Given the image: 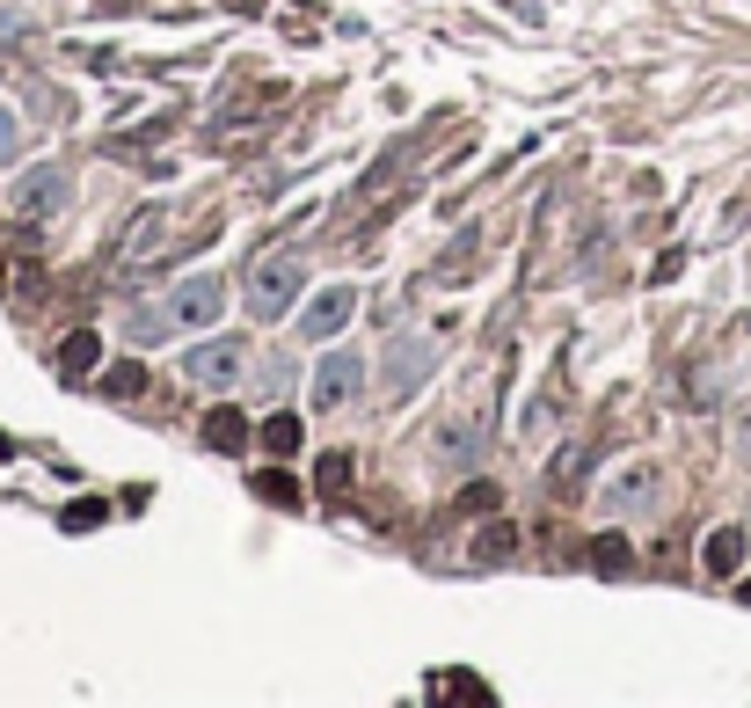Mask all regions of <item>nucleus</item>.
Masks as SVG:
<instances>
[{
    "label": "nucleus",
    "instance_id": "obj_1",
    "mask_svg": "<svg viewBox=\"0 0 751 708\" xmlns=\"http://www.w3.org/2000/svg\"><path fill=\"white\" fill-rule=\"evenodd\" d=\"M299 270H307V264H299L292 248H270V256L248 270V315H256V321H278L285 307H292V293H299Z\"/></svg>",
    "mask_w": 751,
    "mask_h": 708
},
{
    "label": "nucleus",
    "instance_id": "obj_2",
    "mask_svg": "<svg viewBox=\"0 0 751 708\" xmlns=\"http://www.w3.org/2000/svg\"><path fill=\"white\" fill-rule=\"evenodd\" d=\"M8 205H16L22 219H52V213H66V205H73V176L59 168V161H44V168H30V176H16Z\"/></svg>",
    "mask_w": 751,
    "mask_h": 708
},
{
    "label": "nucleus",
    "instance_id": "obj_3",
    "mask_svg": "<svg viewBox=\"0 0 751 708\" xmlns=\"http://www.w3.org/2000/svg\"><path fill=\"white\" fill-rule=\"evenodd\" d=\"M248 372V351H241V337H219V343H197L191 358H183V380H197V388H234Z\"/></svg>",
    "mask_w": 751,
    "mask_h": 708
},
{
    "label": "nucleus",
    "instance_id": "obj_4",
    "mask_svg": "<svg viewBox=\"0 0 751 708\" xmlns=\"http://www.w3.org/2000/svg\"><path fill=\"white\" fill-rule=\"evenodd\" d=\"M431 372H438V337H394L387 343V388L394 394H416Z\"/></svg>",
    "mask_w": 751,
    "mask_h": 708
},
{
    "label": "nucleus",
    "instance_id": "obj_5",
    "mask_svg": "<svg viewBox=\"0 0 751 708\" xmlns=\"http://www.w3.org/2000/svg\"><path fill=\"white\" fill-rule=\"evenodd\" d=\"M219 300H227L219 278H191V285H175L168 300H161V315H168V329H205V321L219 315Z\"/></svg>",
    "mask_w": 751,
    "mask_h": 708
},
{
    "label": "nucleus",
    "instance_id": "obj_6",
    "mask_svg": "<svg viewBox=\"0 0 751 708\" xmlns=\"http://www.w3.org/2000/svg\"><path fill=\"white\" fill-rule=\"evenodd\" d=\"M350 315H358V293H350V285H329V293H321V300L299 315V337H307V343H329Z\"/></svg>",
    "mask_w": 751,
    "mask_h": 708
},
{
    "label": "nucleus",
    "instance_id": "obj_7",
    "mask_svg": "<svg viewBox=\"0 0 751 708\" xmlns=\"http://www.w3.org/2000/svg\"><path fill=\"white\" fill-rule=\"evenodd\" d=\"M358 380H366V358H358V351H336L329 366L315 372V402H321V409H343Z\"/></svg>",
    "mask_w": 751,
    "mask_h": 708
},
{
    "label": "nucleus",
    "instance_id": "obj_8",
    "mask_svg": "<svg viewBox=\"0 0 751 708\" xmlns=\"http://www.w3.org/2000/svg\"><path fill=\"white\" fill-rule=\"evenodd\" d=\"M700 563H708V577H730V570L744 563V533H737V526H716L708 541H700Z\"/></svg>",
    "mask_w": 751,
    "mask_h": 708
},
{
    "label": "nucleus",
    "instance_id": "obj_9",
    "mask_svg": "<svg viewBox=\"0 0 751 708\" xmlns=\"http://www.w3.org/2000/svg\"><path fill=\"white\" fill-rule=\"evenodd\" d=\"M642 504H657V475H649V468H628V475L606 490V512H642Z\"/></svg>",
    "mask_w": 751,
    "mask_h": 708
},
{
    "label": "nucleus",
    "instance_id": "obj_10",
    "mask_svg": "<svg viewBox=\"0 0 751 708\" xmlns=\"http://www.w3.org/2000/svg\"><path fill=\"white\" fill-rule=\"evenodd\" d=\"M241 439H248L241 409H212V417H205V445H212V453H241Z\"/></svg>",
    "mask_w": 751,
    "mask_h": 708
},
{
    "label": "nucleus",
    "instance_id": "obj_11",
    "mask_svg": "<svg viewBox=\"0 0 751 708\" xmlns=\"http://www.w3.org/2000/svg\"><path fill=\"white\" fill-rule=\"evenodd\" d=\"M95 358H103V343H95V329H73V337L59 343V366H66V372H95Z\"/></svg>",
    "mask_w": 751,
    "mask_h": 708
},
{
    "label": "nucleus",
    "instance_id": "obj_12",
    "mask_svg": "<svg viewBox=\"0 0 751 708\" xmlns=\"http://www.w3.org/2000/svg\"><path fill=\"white\" fill-rule=\"evenodd\" d=\"M591 563L606 570V577H620V570L635 563V555H628V541H620V533H598V541H591Z\"/></svg>",
    "mask_w": 751,
    "mask_h": 708
},
{
    "label": "nucleus",
    "instance_id": "obj_13",
    "mask_svg": "<svg viewBox=\"0 0 751 708\" xmlns=\"http://www.w3.org/2000/svg\"><path fill=\"white\" fill-rule=\"evenodd\" d=\"M263 445H270V453H299V417H292V409L263 424Z\"/></svg>",
    "mask_w": 751,
    "mask_h": 708
},
{
    "label": "nucleus",
    "instance_id": "obj_14",
    "mask_svg": "<svg viewBox=\"0 0 751 708\" xmlns=\"http://www.w3.org/2000/svg\"><path fill=\"white\" fill-rule=\"evenodd\" d=\"M103 394H146V366H132V358H124V366H110V372H103Z\"/></svg>",
    "mask_w": 751,
    "mask_h": 708
},
{
    "label": "nucleus",
    "instance_id": "obj_15",
    "mask_svg": "<svg viewBox=\"0 0 751 708\" xmlns=\"http://www.w3.org/2000/svg\"><path fill=\"white\" fill-rule=\"evenodd\" d=\"M16 154H22V117H16L8 103H0V168H8Z\"/></svg>",
    "mask_w": 751,
    "mask_h": 708
},
{
    "label": "nucleus",
    "instance_id": "obj_16",
    "mask_svg": "<svg viewBox=\"0 0 751 708\" xmlns=\"http://www.w3.org/2000/svg\"><path fill=\"white\" fill-rule=\"evenodd\" d=\"M256 490L270 496V504H299V482H292V475H278V468H270V475H256Z\"/></svg>",
    "mask_w": 751,
    "mask_h": 708
},
{
    "label": "nucleus",
    "instance_id": "obj_17",
    "mask_svg": "<svg viewBox=\"0 0 751 708\" xmlns=\"http://www.w3.org/2000/svg\"><path fill=\"white\" fill-rule=\"evenodd\" d=\"M315 482H321V490H343V482H350V453H329V461L315 468Z\"/></svg>",
    "mask_w": 751,
    "mask_h": 708
},
{
    "label": "nucleus",
    "instance_id": "obj_18",
    "mask_svg": "<svg viewBox=\"0 0 751 708\" xmlns=\"http://www.w3.org/2000/svg\"><path fill=\"white\" fill-rule=\"evenodd\" d=\"M504 555H511V526H490L482 533V563H504Z\"/></svg>",
    "mask_w": 751,
    "mask_h": 708
},
{
    "label": "nucleus",
    "instance_id": "obj_19",
    "mask_svg": "<svg viewBox=\"0 0 751 708\" xmlns=\"http://www.w3.org/2000/svg\"><path fill=\"white\" fill-rule=\"evenodd\" d=\"M16 37H30V16L22 8H0V44H16Z\"/></svg>",
    "mask_w": 751,
    "mask_h": 708
},
{
    "label": "nucleus",
    "instance_id": "obj_20",
    "mask_svg": "<svg viewBox=\"0 0 751 708\" xmlns=\"http://www.w3.org/2000/svg\"><path fill=\"white\" fill-rule=\"evenodd\" d=\"M66 526H73V533H88V526H103V504H73V512H66Z\"/></svg>",
    "mask_w": 751,
    "mask_h": 708
},
{
    "label": "nucleus",
    "instance_id": "obj_21",
    "mask_svg": "<svg viewBox=\"0 0 751 708\" xmlns=\"http://www.w3.org/2000/svg\"><path fill=\"white\" fill-rule=\"evenodd\" d=\"M737 453H744V468H751V409L737 417Z\"/></svg>",
    "mask_w": 751,
    "mask_h": 708
},
{
    "label": "nucleus",
    "instance_id": "obj_22",
    "mask_svg": "<svg viewBox=\"0 0 751 708\" xmlns=\"http://www.w3.org/2000/svg\"><path fill=\"white\" fill-rule=\"evenodd\" d=\"M744 599H751V577H744Z\"/></svg>",
    "mask_w": 751,
    "mask_h": 708
}]
</instances>
